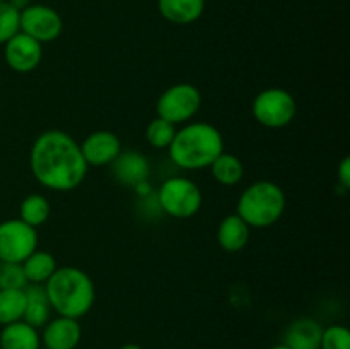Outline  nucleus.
<instances>
[{
	"label": "nucleus",
	"instance_id": "f8f14e48",
	"mask_svg": "<svg viewBox=\"0 0 350 349\" xmlns=\"http://www.w3.org/2000/svg\"><path fill=\"white\" fill-rule=\"evenodd\" d=\"M82 328L79 320L58 315L53 320H48L41 334V346L48 349H75L81 342Z\"/></svg>",
	"mask_w": 350,
	"mask_h": 349
},
{
	"label": "nucleus",
	"instance_id": "bb28decb",
	"mask_svg": "<svg viewBox=\"0 0 350 349\" xmlns=\"http://www.w3.org/2000/svg\"><path fill=\"white\" fill-rule=\"evenodd\" d=\"M338 183L344 190H349L350 188V159L349 156H345L342 159L340 166H338Z\"/></svg>",
	"mask_w": 350,
	"mask_h": 349
},
{
	"label": "nucleus",
	"instance_id": "b1692460",
	"mask_svg": "<svg viewBox=\"0 0 350 349\" xmlns=\"http://www.w3.org/2000/svg\"><path fill=\"white\" fill-rule=\"evenodd\" d=\"M320 349H350V332L344 325H330L323 328Z\"/></svg>",
	"mask_w": 350,
	"mask_h": 349
},
{
	"label": "nucleus",
	"instance_id": "ddd939ff",
	"mask_svg": "<svg viewBox=\"0 0 350 349\" xmlns=\"http://www.w3.org/2000/svg\"><path fill=\"white\" fill-rule=\"evenodd\" d=\"M111 171L116 180L126 187H140L149 177V163L144 154L137 151H126L120 153L118 157L113 161Z\"/></svg>",
	"mask_w": 350,
	"mask_h": 349
},
{
	"label": "nucleus",
	"instance_id": "4be33fe9",
	"mask_svg": "<svg viewBox=\"0 0 350 349\" xmlns=\"http://www.w3.org/2000/svg\"><path fill=\"white\" fill-rule=\"evenodd\" d=\"M50 211V202L46 201V197L41 194H31L21 202L19 219L29 224L31 228H38L48 221Z\"/></svg>",
	"mask_w": 350,
	"mask_h": 349
},
{
	"label": "nucleus",
	"instance_id": "f03ea898",
	"mask_svg": "<svg viewBox=\"0 0 350 349\" xmlns=\"http://www.w3.org/2000/svg\"><path fill=\"white\" fill-rule=\"evenodd\" d=\"M43 286L51 310L60 317L79 320L88 315L94 305V283L88 272L77 267H57Z\"/></svg>",
	"mask_w": 350,
	"mask_h": 349
},
{
	"label": "nucleus",
	"instance_id": "cd10ccee",
	"mask_svg": "<svg viewBox=\"0 0 350 349\" xmlns=\"http://www.w3.org/2000/svg\"><path fill=\"white\" fill-rule=\"evenodd\" d=\"M7 3H9L10 7H14L17 12H23L26 7L31 5V0H7Z\"/></svg>",
	"mask_w": 350,
	"mask_h": 349
},
{
	"label": "nucleus",
	"instance_id": "393cba45",
	"mask_svg": "<svg viewBox=\"0 0 350 349\" xmlns=\"http://www.w3.org/2000/svg\"><path fill=\"white\" fill-rule=\"evenodd\" d=\"M19 33V12L7 2H0V44Z\"/></svg>",
	"mask_w": 350,
	"mask_h": 349
},
{
	"label": "nucleus",
	"instance_id": "7c9ffc66",
	"mask_svg": "<svg viewBox=\"0 0 350 349\" xmlns=\"http://www.w3.org/2000/svg\"><path fill=\"white\" fill-rule=\"evenodd\" d=\"M38 349H48V348H44V346H40V348H38Z\"/></svg>",
	"mask_w": 350,
	"mask_h": 349
},
{
	"label": "nucleus",
	"instance_id": "aec40b11",
	"mask_svg": "<svg viewBox=\"0 0 350 349\" xmlns=\"http://www.w3.org/2000/svg\"><path fill=\"white\" fill-rule=\"evenodd\" d=\"M212 177L226 187H232V185L239 183L245 174V168H243L241 159L231 153H221L211 164Z\"/></svg>",
	"mask_w": 350,
	"mask_h": 349
},
{
	"label": "nucleus",
	"instance_id": "f3484780",
	"mask_svg": "<svg viewBox=\"0 0 350 349\" xmlns=\"http://www.w3.org/2000/svg\"><path fill=\"white\" fill-rule=\"evenodd\" d=\"M161 16L173 24H191L202 17L205 0H157Z\"/></svg>",
	"mask_w": 350,
	"mask_h": 349
},
{
	"label": "nucleus",
	"instance_id": "20e7f679",
	"mask_svg": "<svg viewBox=\"0 0 350 349\" xmlns=\"http://www.w3.org/2000/svg\"><path fill=\"white\" fill-rule=\"evenodd\" d=\"M286 211V194L273 181H255L239 195L236 214L250 228H269L282 218Z\"/></svg>",
	"mask_w": 350,
	"mask_h": 349
},
{
	"label": "nucleus",
	"instance_id": "c85d7f7f",
	"mask_svg": "<svg viewBox=\"0 0 350 349\" xmlns=\"http://www.w3.org/2000/svg\"><path fill=\"white\" fill-rule=\"evenodd\" d=\"M120 349H142V348H140L139 344H125V346H122Z\"/></svg>",
	"mask_w": 350,
	"mask_h": 349
},
{
	"label": "nucleus",
	"instance_id": "a211bd4d",
	"mask_svg": "<svg viewBox=\"0 0 350 349\" xmlns=\"http://www.w3.org/2000/svg\"><path fill=\"white\" fill-rule=\"evenodd\" d=\"M40 346L41 335L38 334V328L24 320L3 325L0 332V349H38Z\"/></svg>",
	"mask_w": 350,
	"mask_h": 349
},
{
	"label": "nucleus",
	"instance_id": "f257e3e1",
	"mask_svg": "<svg viewBox=\"0 0 350 349\" xmlns=\"http://www.w3.org/2000/svg\"><path fill=\"white\" fill-rule=\"evenodd\" d=\"M29 166L38 183L55 192L77 188L89 168L81 144L62 130H46L36 137L29 153Z\"/></svg>",
	"mask_w": 350,
	"mask_h": 349
},
{
	"label": "nucleus",
	"instance_id": "6e6552de",
	"mask_svg": "<svg viewBox=\"0 0 350 349\" xmlns=\"http://www.w3.org/2000/svg\"><path fill=\"white\" fill-rule=\"evenodd\" d=\"M36 248V228L19 218L0 222V262L23 263Z\"/></svg>",
	"mask_w": 350,
	"mask_h": 349
},
{
	"label": "nucleus",
	"instance_id": "2eb2a0df",
	"mask_svg": "<svg viewBox=\"0 0 350 349\" xmlns=\"http://www.w3.org/2000/svg\"><path fill=\"white\" fill-rule=\"evenodd\" d=\"M323 328L313 318H299L289 325L284 344L291 349H320Z\"/></svg>",
	"mask_w": 350,
	"mask_h": 349
},
{
	"label": "nucleus",
	"instance_id": "412c9836",
	"mask_svg": "<svg viewBox=\"0 0 350 349\" xmlns=\"http://www.w3.org/2000/svg\"><path fill=\"white\" fill-rule=\"evenodd\" d=\"M26 310V294L23 289L7 287L0 289V325H9L23 320Z\"/></svg>",
	"mask_w": 350,
	"mask_h": 349
},
{
	"label": "nucleus",
	"instance_id": "9b49d317",
	"mask_svg": "<svg viewBox=\"0 0 350 349\" xmlns=\"http://www.w3.org/2000/svg\"><path fill=\"white\" fill-rule=\"evenodd\" d=\"M81 153L88 166H109L122 153V142L118 135L109 130L92 132L81 144Z\"/></svg>",
	"mask_w": 350,
	"mask_h": 349
},
{
	"label": "nucleus",
	"instance_id": "4468645a",
	"mask_svg": "<svg viewBox=\"0 0 350 349\" xmlns=\"http://www.w3.org/2000/svg\"><path fill=\"white\" fill-rule=\"evenodd\" d=\"M24 294H26V310H24L23 320L34 328L44 327L50 320L51 313L44 286L43 284L27 283L24 286Z\"/></svg>",
	"mask_w": 350,
	"mask_h": 349
},
{
	"label": "nucleus",
	"instance_id": "0eeeda50",
	"mask_svg": "<svg viewBox=\"0 0 350 349\" xmlns=\"http://www.w3.org/2000/svg\"><path fill=\"white\" fill-rule=\"evenodd\" d=\"M202 105V94L195 86L180 82L167 88L159 96L156 112L159 118L167 120L173 125L188 122L198 113Z\"/></svg>",
	"mask_w": 350,
	"mask_h": 349
},
{
	"label": "nucleus",
	"instance_id": "2f4dec72",
	"mask_svg": "<svg viewBox=\"0 0 350 349\" xmlns=\"http://www.w3.org/2000/svg\"><path fill=\"white\" fill-rule=\"evenodd\" d=\"M0 2H7V0H0Z\"/></svg>",
	"mask_w": 350,
	"mask_h": 349
},
{
	"label": "nucleus",
	"instance_id": "dca6fc26",
	"mask_svg": "<svg viewBox=\"0 0 350 349\" xmlns=\"http://www.w3.org/2000/svg\"><path fill=\"white\" fill-rule=\"evenodd\" d=\"M217 242L226 252H239L250 242V226L236 212L226 216L219 224Z\"/></svg>",
	"mask_w": 350,
	"mask_h": 349
},
{
	"label": "nucleus",
	"instance_id": "423d86ee",
	"mask_svg": "<svg viewBox=\"0 0 350 349\" xmlns=\"http://www.w3.org/2000/svg\"><path fill=\"white\" fill-rule=\"evenodd\" d=\"M256 122L269 129H282L289 125L297 112L296 99L291 92L280 88H269L258 92L252 105Z\"/></svg>",
	"mask_w": 350,
	"mask_h": 349
},
{
	"label": "nucleus",
	"instance_id": "1a4fd4ad",
	"mask_svg": "<svg viewBox=\"0 0 350 349\" xmlns=\"http://www.w3.org/2000/svg\"><path fill=\"white\" fill-rule=\"evenodd\" d=\"M19 31L40 41L41 44L50 43L62 34L64 21L60 14L51 7L31 3L23 12H19Z\"/></svg>",
	"mask_w": 350,
	"mask_h": 349
},
{
	"label": "nucleus",
	"instance_id": "5701e85b",
	"mask_svg": "<svg viewBox=\"0 0 350 349\" xmlns=\"http://www.w3.org/2000/svg\"><path fill=\"white\" fill-rule=\"evenodd\" d=\"M174 133H176V125L157 116L147 125L146 139L156 149H167L170 144L173 142Z\"/></svg>",
	"mask_w": 350,
	"mask_h": 349
},
{
	"label": "nucleus",
	"instance_id": "39448f33",
	"mask_svg": "<svg viewBox=\"0 0 350 349\" xmlns=\"http://www.w3.org/2000/svg\"><path fill=\"white\" fill-rule=\"evenodd\" d=\"M157 202L171 218L188 219L200 211L202 192L190 178L171 177L161 185Z\"/></svg>",
	"mask_w": 350,
	"mask_h": 349
},
{
	"label": "nucleus",
	"instance_id": "7ed1b4c3",
	"mask_svg": "<svg viewBox=\"0 0 350 349\" xmlns=\"http://www.w3.org/2000/svg\"><path fill=\"white\" fill-rule=\"evenodd\" d=\"M167 151L176 166L183 170H202L211 166L215 157L224 153V139L211 123H187L183 129L176 130Z\"/></svg>",
	"mask_w": 350,
	"mask_h": 349
},
{
	"label": "nucleus",
	"instance_id": "c756f323",
	"mask_svg": "<svg viewBox=\"0 0 350 349\" xmlns=\"http://www.w3.org/2000/svg\"><path fill=\"white\" fill-rule=\"evenodd\" d=\"M270 349H291V348H287L286 344H277V346H272Z\"/></svg>",
	"mask_w": 350,
	"mask_h": 349
},
{
	"label": "nucleus",
	"instance_id": "6ab92c4d",
	"mask_svg": "<svg viewBox=\"0 0 350 349\" xmlns=\"http://www.w3.org/2000/svg\"><path fill=\"white\" fill-rule=\"evenodd\" d=\"M23 272L26 276L27 283L44 284L51 277V274L57 270V260L51 253L43 252V250H34L23 263Z\"/></svg>",
	"mask_w": 350,
	"mask_h": 349
},
{
	"label": "nucleus",
	"instance_id": "a878e982",
	"mask_svg": "<svg viewBox=\"0 0 350 349\" xmlns=\"http://www.w3.org/2000/svg\"><path fill=\"white\" fill-rule=\"evenodd\" d=\"M26 284L27 281L21 263L0 262V289H7V287L23 289Z\"/></svg>",
	"mask_w": 350,
	"mask_h": 349
},
{
	"label": "nucleus",
	"instance_id": "9d476101",
	"mask_svg": "<svg viewBox=\"0 0 350 349\" xmlns=\"http://www.w3.org/2000/svg\"><path fill=\"white\" fill-rule=\"evenodd\" d=\"M3 58L12 70L27 74L40 65L43 58V44L19 31L3 43Z\"/></svg>",
	"mask_w": 350,
	"mask_h": 349
}]
</instances>
